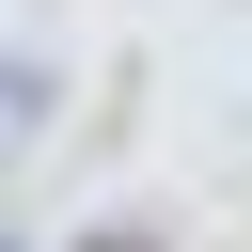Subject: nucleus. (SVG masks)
Segmentation results:
<instances>
[{
    "instance_id": "obj_1",
    "label": "nucleus",
    "mask_w": 252,
    "mask_h": 252,
    "mask_svg": "<svg viewBox=\"0 0 252 252\" xmlns=\"http://www.w3.org/2000/svg\"><path fill=\"white\" fill-rule=\"evenodd\" d=\"M94 252H158V236H94Z\"/></svg>"
}]
</instances>
